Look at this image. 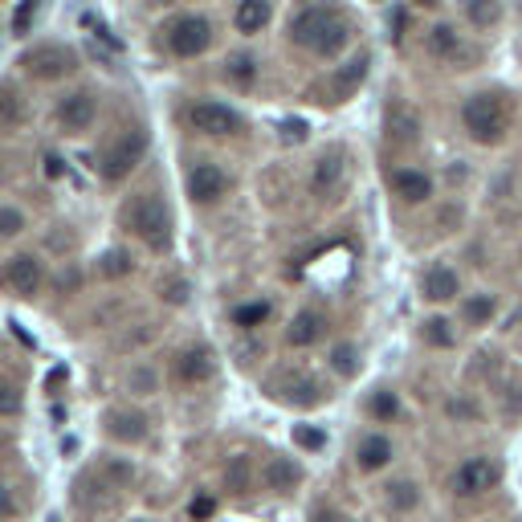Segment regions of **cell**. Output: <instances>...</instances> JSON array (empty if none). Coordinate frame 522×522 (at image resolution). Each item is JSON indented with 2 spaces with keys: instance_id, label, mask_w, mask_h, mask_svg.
<instances>
[{
  "instance_id": "obj_1",
  "label": "cell",
  "mask_w": 522,
  "mask_h": 522,
  "mask_svg": "<svg viewBox=\"0 0 522 522\" xmlns=\"http://www.w3.org/2000/svg\"><path fill=\"white\" fill-rule=\"evenodd\" d=\"M290 33H294V41H298L302 49L314 53V58H335L338 49L347 45L351 25L338 17L335 9H327V4H310V9L298 12V20H294Z\"/></svg>"
},
{
  "instance_id": "obj_2",
  "label": "cell",
  "mask_w": 522,
  "mask_h": 522,
  "mask_svg": "<svg viewBox=\"0 0 522 522\" xmlns=\"http://www.w3.org/2000/svg\"><path fill=\"white\" fill-rule=\"evenodd\" d=\"M123 221H126V229L147 245V249H155V253L172 249V208H167V200L159 192L135 196V200L126 204Z\"/></svg>"
},
{
  "instance_id": "obj_3",
  "label": "cell",
  "mask_w": 522,
  "mask_h": 522,
  "mask_svg": "<svg viewBox=\"0 0 522 522\" xmlns=\"http://www.w3.org/2000/svg\"><path fill=\"white\" fill-rule=\"evenodd\" d=\"M461 123L474 143L493 147V143H502L510 115H506V102L498 94H469L461 107Z\"/></svg>"
},
{
  "instance_id": "obj_4",
  "label": "cell",
  "mask_w": 522,
  "mask_h": 522,
  "mask_svg": "<svg viewBox=\"0 0 522 522\" xmlns=\"http://www.w3.org/2000/svg\"><path fill=\"white\" fill-rule=\"evenodd\" d=\"M143 155H147V131L143 126H126L123 135L102 151V180H110V184L126 180V175L143 164Z\"/></svg>"
},
{
  "instance_id": "obj_5",
  "label": "cell",
  "mask_w": 522,
  "mask_h": 522,
  "mask_svg": "<svg viewBox=\"0 0 522 522\" xmlns=\"http://www.w3.org/2000/svg\"><path fill=\"white\" fill-rule=\"evenodd\" d=\"M20 69L29 77H41V82H58V77H66V74H74L77 69V53L69 45H37V49H29V53H20V61H17Z\"/></svg>"
},
{
  "instance_id": "obj_6",
  "label": "cell",
  "mask_w": 522,
  "mask_h": 522,
  "mask_svg": "<svg viewBox=\"0 0 522 522\" xmlns=\"http://www.w3.org/2000/svg\"><path fill=\"white\" fill-rule=\"evenodd\" d=\"M208 45H213V20L208 17L188 12V17L167 25V49H172L175 58H200Z\"/></svg>"
},
{
  "instance_id": "obj_7",
  "label": "cell",
  "mask_w": 522,
  "mask_h": 522,
  "mask_svg": "<svg viewBox=\"0 0 522 522\" xmlns=\"http://www.w3.org/2000/svg\"><path fill=\"white\" fill-rule=\"evenodd\" d=\"M265 387H270L273 400H286V404H298V408H310V404H322V400H327V387L314 376H306V371H278Z\"/></svg>"
},
{
  "instance_id": "obj_8",
  "label": "cell",
  "mask_w": 522,
  "mask_h": 522,
  "mask_svg": "<svg viewBox=\"0 0 522 522\" xmlns=\"http://www.w3.org/2000/svg\"><path fill=\"white\" fill-rule=\"evenodd\" d=\"M498 477H502V465L493 461V457H469V461L457 465L453 493H461V498H474V493L493 490V485H498Z\"/></svg>"
},
{
  "instance_id": "obj_9",
  "label": "cell",
  "mask_w": 522,
  "mask_h": 522,
  "mask_svg": "<svg viewBox=\"0 0 522 522\" xmlns=\"http://www.w3.org/2000/svg\"><path fill=\"white\" fill-rule=\"evenodd\" d=\"M0 281H4V290L17 294V298H33V294L41 290V281H45V270H41V261L33 257V253H17V257L4 261Z\"/></svg>"
},
{
  "instance_id": "obj_10",
  "label": "cell",
  "mask_w": 522,
  "mask_h": 522,
  "mask_svg": "<svg viewBox=\"0 0 522 522\" xmlns=\"http://www.w3.org/2000/svg\"><path fill=\"white\" fill-rule=\"evenodd\" d=\"M188 123L196 131H204V135H237L245 126L241 115L232 107H224V102H192L188 107Z\"/></svg>"
},
{
  "instance_id": "obj_11",
  "label": "cell",
  "mask_w": 522,
  "mask_h": 522,
  "mask_svg": "<svg viewBox=\"0 0 522 522\" xmlns=\"http://www.w3.org/2000/svg\"><path fill=\"white\" fill-rule=\"evenodd\" d=\"M216 376V355L208 347H184L172 363V379L180 387H200Z\"/></svg>"
},
{
  "instance_id": "obj_12",
  "label": "cell",
  "mask_w": 522,
  "mask_h": 522,
  "mask_svg": "<svg viewBox=\"0 0 522 522\" xmlns=\"http://www.w3.org/2000/svg\"><path fill=\"white\" fill-rule=\"evenodd\" d=\"M343 180H347V155L343 151H322L314 159V167H310V192L319 200H335Z\"/></svg>"
},
{
  "instance_id": "obj_13",
  "label": "cell",
  "mask_w": 522,
  "mask_h": 522,
  "mask_svg": "<svg viewBox=\"0 0 522 522\" xmlns=\"http://www.w3.org/2000/svg\"><path fill=\"white\" fill-rule=\"evenodd\" d=\"M224 192H229V175L221 172V164H213V159L192 164V172H188V196H192V204H216Z\"/></svg>"
},
{
  "instance_id": "obj_14",
  "label": "cell",
  "mask_w": 522,
  "mask_h": 522,
  "mask_svg": "<svg viewBox=\"0 0 522 522\" xmlns=\"http://www.w3.org/2000/svg\"><path fill=\"white\" fill-rule=\"evenodd\" d=\"M94 115H98V102L90 90H74V94H66L58 102V123L69 135H74V131H86V126L94 123Z\"/></svg>"
},
{
  "instance_id": "obj_15",
  "label": "cell",
  "mask_w": 522,
  "mask_h": 522,
  "mask_svg": "<svg viewBox=\"0 0 522 522\" xmlns=\"http://www.w3.org/2000/svg\"><path fill=\"white\" fill-rule=\"evenodd\" d=\"M420 294H425L428 302H453L457 294H461V278H457V270H449V265H433V270H425V278H420Z\"/></svg>"
},
{
  "instance_id": "obj_16",
  "label": "cell",
  "mask_w": 522,
  "mask_h": 522,
  "mask_svg": "<svg viewBox=\"0 0 522 522\" xmlns=\"http://www.w3.org/2000/svg\"><path fill=\"white\" fill-rule=\"evenodd\" d=\"M322 335H327V319H322L319 310H302V314H294L290 327H286V343L290 347H310Z\"/></svg>"
},
{
  "instance_id": "obj_17",
  "label": "cell",
  "mask_w": 522,
  "mask_h": 522,
  "mask_svg": "<svg viewBox=\"0 0 522 522\" xmlns=\"http://www.w3.org/2000/svg\"><path fill=\"white\" fill-rule=\"evenodd\" d=\"M392 188H396V196L408 204H425L428 196H433V180H428L425 172H416V167H400V172L392 175Z\"/></svg>"
},
{
  "instance_id": "obj_18",
  "label": "cell",
  "mask_w": 522,
  "mask_h": 522,
  "mask_svg": "<svg viewBox=\"0 0 522 522\" xmlns=\"http://www.w3.org/2000/svg\"><path fill=\"white\" fill-rule=\"evenodd\" d=\"M355 461H359V469H363V474H376V469H384V465L392 461V441H387V436H379V433L363 436V441H359Z\"/></svg>"
},
{
  "instance_id": "obj_19",
  "label": "cell",
  "mask_w": 522,
  "mask_h": 522,
  "mask_svg": "<svg viewBox=\"0 0 522 522\" xmlns=\"http://www.w3.org/2000/svg\"><path fill=\"white\" fill-rule=\"evenodd\" d=\"M29 118V102L12 82H0V126H20Z\"/></svg>"
},
{
  "instance_id": "obj_20",
  "label": "cell",
  "mask_w": 522,
  "mask_h": 522,
  "mask_svg": "<svg viewBox=\"0 0 522 522\" xmlns=\"http://www.w3.org/2000/svg\"><path fill=\"white\" fill-rule=\"evenodd\" d=\"M270 17H273L270 0H241L232 20H237V29H241V33H261L265 25H270Z\"/></svg>"
},
{
  "instance_id": "obj_21",
  "label": "cell",
  "mask_w": 522,
  "mask_h": 522,
  "mask_svg": "<svg viewBox=\"0 0 522 522\" xmlns=\"http://www.w3.org/2000/svg\"><path fill=\"white\" fill-rule=\"evenodd\" d=\"M465 20L474 29H493L502 20V0H465Z\"/></svg>"
},
{
  "instance_id": "obj_22",
  "label": "cell",
  "mask_w": 522,
  "mask_h": 522,
  "mask_svg": "<svg viewBox=\"0 0 522 522\" xmlns=\"http://www.w3.org/2000/svg\"><path fill=\"white\" fill-rule=\"evenodd\" d=\"M107 420H110L107 428L118 436V441H143L147 436V420L139 412H110Z\"/></svg>"
},
{
  "instance_id": "obj_23",
  "label": "cell",
  "mask_w": 522,
  "mask_h": 522,
  "mask_svg": "<svg viewBox=\"0 0 522 522\" xmlns=\"http://www.w3.org/2000/svg\"><path fill=\"white\" fill-rule=\"evenodd\" d=\"M493 314H498V302H493L490 294H474V298H465V306H461V319L469 322V327H485Z\"/></svg>"
},
{
  "instance_id": "obj_24",
  "label": "cell",
  "mask_w": 522,
  "mask_h": 522,
  "mask_svg": "<svg viewBox=\"0 0 522 522\" xmlns=\"http://www.w3.org/2000/svg\"><path fill=\"white\" fill-rule=\"evenodd\" d=\"M387 506H392V510H400V514L416 510V506H420V490H416V482L400 477V482L387 485Z\"/></svg>"
},
{
  "instance_id": "obj_25",
  "label": "cell",
  "mask_w": 522,
  "mask_h": 522,
  "mask_svg": "<svg viewBox=\"0 0 522 522\" xmlns=\"http://www.w3.org/2000/svg\"><path fill=\"white\" fill-rule=\"evenodd\" d=\"M298 482H302V469H298V465H294L290 457H273V461H270V485H273V490L286 493V490H294Z\"/></svg>"
},
{
  "instance_id": "obj_26",
  "label": "cell",
  "mask_w": 522,
  "mask_h": 522,
  "mask_svg": "<svg viewBox=\"0 0 522 522\" xmlns=\"http://www.w3.org/2000/svg\"><path fill=\"white\" fill-rule=\"evenodd\" d=\"M428 53H433V58H453L457 53V29L453 25H433V29H428Z\"/></svg>"
},
{
  "instance_id": "obj_27",
  "label": "cell",
  "mask_w": 522,
  "mask_h": 522,
  "mask_svg": "<svg viewBox=\"0 0 522 522\" xmlns=\"http://www.w3.org/2000/svg\"><path fill=\"white\" fill-rule=\"evenodd\" d=\"M265 319H270V302H245V306L232 310V322H237V327H245V330L261 327Z\"/></svg>"
},
{
  "instance_id": "obj_28",
  "label": "cell",
  "mask_w": 522,
  "mask_h": 522,
  "mask_svg": "<svg viewBox=\"0 0 522 522\" xmlns=\"http://www.w3.org/2000/svg\"><path fill=\"white\" fill-rule=\"evenodd\" d=\"M253 77H257V61H253L249 53L229 58V82L232 86H253Z\"/></svg>"
},
{
  "instance_id": "obj_29",
  "label": "cell",
  "mask_w": 522,
  "mask_h": 522,
  "mask_svg": "<svg viewBox=\"0 0 522 522\" xmlns=\"http://www.w3.org/2000/svg\"><path fill=\"white\" fill-rule=\"evenodd\" d=\"M363 74H368V53H359V58H355V61H351V66H347V74H338L335 90H338V94H343V98H347L351 90H355L359 82H363Z\"/></svg>"
},
{
  "instance_id": "obj_30",
  "label": "cell",
  "mask_w": 522,
  "mask_h": 522,
  "mask_svg": "<svg viewBox=\"0 0 522 522\" xmlns=\"http://www.w3.org/2000/svg\"><path fill=\"white\" fill-rule=\"evenodd\" d=\"M330 368H335L338 376H355L359 371V351L351 347V343H338V347L330 351Z\"/></svg>"
},
{
  "instance_id": "obj_31",
  "label": "cell",
  "mask_w": 522,
  "mask_h": 522,
  "mask_svg": "<svg viewBox=\"0 0 522 522\" xmlns=\"http://www.w3.org/2000/svg\"><path fill=\"white\" fill-rule=\"evenodd\" d=\"M420 335H425V343H433V347H453V338H457L445 319H428Z\"/></svg>"
},
{
  "instance_id": "obj_32",
  "label": "cell",
  "mask_w": 522,
  "mask_h": 522,
  "mask_svg": "<svg viewBox=\"0 0 522 522\" xmlns=\"http://www.w3.org/2000/svg\"><path fill=\"white\" fill-rule=\"evenodd\" d=\"M37 9H41V0H20V4H17V12H12V33H17V37H25V33L33 29Z\"/></svg>"
},
{
  "instance_id": "obj_33",
  "label": "cell",
  "mask_w": 522,
  "mask_h": 522,
  "mask_svg": "<svg viewBox=\"0 0 522 522\" xmlns=\"http://www.w3.org/2000/svg\"><path fill=\"white\" fill-rule=\"evenodd\" d=\"M368 416H376V420H392V416L400 412V404H396V396H392V392H376V396L368 400Z\"/></svg>"
},
{
  "instance_id": "obj_34",
  "label": "cell",
  "mask_w": 522,
  "mask_h": 522,
  "mask_svg": "<svg viewBox=\"0 0 522 522\" xmlns=\"http://www.w3.org/2000/svg\"><path fill=\"white\" fill-rule=\"evenodd\" d=\"M123 273H131V253L126 249L102 253V278H123Z\"/></svg>"
},
{
  "instance_id": "obj_35",
  "label": "cell",
  "mask_w": 522,
  "mask_h": 522,
  "mask_svg": "<svg viewBox=\"0 0 522 522\" xmlns=\"http://www.w3.org/2000/svg\"><path fill=\"white\" fill-rule=\"evenodd\" d=\"M25 229V213L20 208H0V237H17Z\"/></svg>"
},
{
  "instance_id": "obj_36",
  "label": "cell",
  "mask_w": 522,
  "mask_h": 522,
  "mask_svg": "<svg viewBox=\"0 0 522 522\" xmlns=\"http://www.w3.org/2000/svg\"><path fill=\"white\" fill-rule=\"evenodd\" d=\"M387 123H392V139H400V143H412V139H416V118L412 115L400 118L396 110H392V118H387Z\"/></svg>"
},
{
  "instance_id": "obj_37",
  "label": "cell",
  "mask_w": 522,
  "mask_h": 522,
  "mask_svg": "<svg viewBox=\"0 0 522 522\" xmlns=\"http://www.w3.org/2000/svg\"><path fill=\"white\" fill-rule=\"evenodd\" d=\"M131 392L151 396V392H155V371L151 368H135V371H131Z\"/></svg>"
},
{
  "instance_id": "obj_38",
  "label": "cell",
  "mask_w": 522,
  "mask_h": 522,
  "mask_svg": "<svg viewBox=\"0 0 522 522\" xmlns=\"http://www.w3.org/2000/svg\"><path fill=\"white\" fill-rule=\"evenodd\" d=\"M229 485L237 493L249 485V465H245V457H232V465H229Z\"/></svg>"
},
{
  "instance_id": "obj_39",
  "label": "cell",
  "mask_w": 522,
  "mask_h": 522,
  "mask_svg": "<svg viewBox=\"0 0 522 522\" xmlns=\"http://www.w3.org/2000/svg\"><path fill=\"white\" fill-rule=\"evenodd\" d=\"M20 412V392L12 384H0V416Z\"/></svg>"
},
{
  "instance_id": "obj_40",
  "label": "cell",
  "mask_w": 522,
  "mask_h": 522,
  "mask_svg": "<svg viewBox=\"0 0 522 522\" xmlns=\"http://www.w3.org/2000/svg\"><path fill=\"white\" fill-rule=\"evenodd\" d=\"M294 441H298L302 449H322L327 445V436H322L319 428H294Z\"/></svg>"
},
{
  "instance_id": "obj_41",
  "label": "cell",
  "mask_w": 522,
  "mask_h": 522,
  "mask_svg": "<svg viewBox=\"0 0 522 522\" xmlns=\"http://www.w3.org/2000/svg\"><path fill=\"white\" fill-rule=\"evenodd\" d=\"M164 302H188V286L184 281H164Z\"/></svg>"
},
{
  "instance_id": "obj_42",
  "label": "cell",
  "mask_w": 522,
  "mask_h": 522,
  "mask_svg": "<svg viewBox=\"0 0 522 522\" xmlns=\"http://www.w3.org/2000/svg\"><path fill=\"white\" fill-rule=\"evenodd\" d=\"M281 139H286V143H302V139H306V123H298V118H290V123L281 126Z\"/></svg>"
},
{
  "instance_id": "obj_43",
  "label": "cell",
  "mask_w": 522,
  "mask_h": 522,
  "mask_svg": "<svg viewBox=\"0 0 522 522\" xmlns=\"http://www.w3.org/2000/svg\"><path fill=\"white\" fill-rule=\"evenodd\" d=\"M17 514V498H12V490L4 482H0V518H12Z\"/></svg>"
},
{
  "instance_id": "obj_44",
  "label": "cell",
  "mask_w": 522,
  "mask_h": 522,
  "mask_svg": "<svg viewBox=\"0 0 522 522\" xmlns=\"http://www.w3.org/2000/svg\"><path fill=\"white\" fill-rule=\"evenodd\" d=\"M310 522H347V518H343L338 510H330V506H319V510L310 514Z\"/></svg>"
},
{
  "instance_id": "obj_45",
  "label": "cell",
  "mask_w": 522,
  "mask_h": 522,
  "mask_svg": "<svg viewBox=\"0 0 522 522\" xmlns=\"http://www.w3.org/2000/svg\"><path fill=\"white\" fill-rule=\"evenodd\" d=\"M213 510H216L213 498H196V502H192V518H208Z\"/></svg>"
},
{
  "instance_id": "obj_46",
  "label": "cell",
  "mask_w": 522,
  "mask_h": 522,
  "mask_svg": "<svg viewBox=\"0 0 522 522\" xmlns=\"http://www.w3.org/2000/svg\"><path fill=\"white\" fill-rule=\"evenodd\" d=\"M45 175H61V159H58V155H45Z\"/></svg>"
},
{
  "instance_id": "obj_47",
  "label": "cell",
  "mask_w": 522,
  "mask_h": 522,
  "mask_svg": "<svg viewBox=\"0 0 522 522\" xmlns=\"http://www.w3.org/2000/svg\"><path fill=\"white\" fill-rule=\"evenodd\" d=\"M416 4H420V9H433V4H441V0H416Z\"/></svg>"
}]
</instances>
